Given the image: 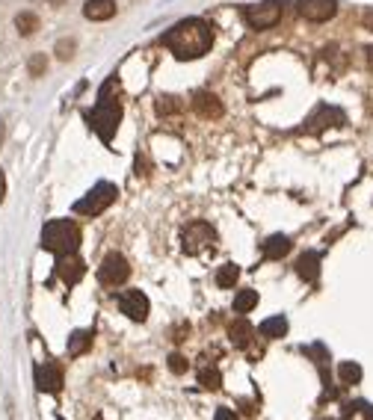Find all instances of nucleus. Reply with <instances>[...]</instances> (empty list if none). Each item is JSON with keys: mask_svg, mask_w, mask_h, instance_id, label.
Wrapping results in <instances>:
<instances>
[{"mask_svg": "<svg viewBox=\"0 0 373 420\" xmlns=\"http://www.w3.org/2000/svg\"><path fill=\"white\" fill-rule=\"evenodd\" d=\"M163 45L178 60H199L214 45V30L205 18H184L169 33H163Z\"/></svg>", "mask_w": 373, "mask_h": 420, "instance_id": "nucleus-1", "label": "nucleus"}, {"mask_svg": "<svg viewBox=\"0 0 373 420\" xmlns=\"http://www.w3.org/2000/svg\"><path fill=\"white\" fill-rule=\"evenodd\" d=\"M113 77L101 86V92H98V104L95 110H89L83 119L89 121V128L95 130L98 137H101L104 142L113 139V134L119 130V121H122V104L116 101V98H110V89H113Z\"/></svg>", "mask_w": 373, "mask_h": 420, "instance_id": "nucleus-2", "label": "nucleus"}, {"mask_svg": "<svg viewBox=\"0 0 373 420\" xmlns=\"http://www.w3.org/2000/svg\"><path fill=\"white\" fill-rule=\"evenodd\" d=\"M80 246V228L71 219H53L42 228V249L57 252V255H71Z\"/></svg>", "mask_w": 373, "mask_h": 420, "instance_id": "nucleus-3", "label": "nucleus"}, {"mask_svg": "<svg viewBox=\"0 0 373 420\" xmlns=\"http://www.w3.org/2000/svg\"><path fill=\"white\" fill-rule=\"evenodd\" d=\"M116 195H119V186L110 184V181H101V184H95L92 190L80 198V202H74V213L98 216V213H104V210L116 202Z\"/></svg>", "mask_w": 373, "mask_h": 420, "instance_id": "nucleus-4", "label": "nucleus"}, {"mask_svg": "<svg viewBox=\"0 0 373 420\" xmlns=\"http://www.w3.org/2000/svg\"><path fill=\"white\" fill-rule=\"evenodd\" d=\"M216 243V231L207 225V222H190L184 231H181V249L186 255H205L207 249H214Z\"/></svg>", "mask_w": 373, "mask_h": 420, "instance_id": "nucleus-5", "label": "nucleus"}, {"mask_svg": "<svg viewBox=\"0 0 373 420\" xmlns=\"http://www.w3.org/2000/svg\"><path fill=\"white\" fill-rule=\"evenodd\" d=\"M281 18V3L279 0H264V3H249L243 9V21L252 30H270L276 27Z\"/></svg>", "mask_w": 373, "mask_h": 420, "instance_id": "nucleus-6", "label": "nucleus"}, {"mask_svg": "<svg viewBox=\"0 0 373 420\" xmlns=\"http://www.w3.org/2000/svg\"><path fill=\"white\" fill-rule=\"evenodd\" d=\"M128 275H130V267H128L125 255H119V252H110V255L101 261V267H98V281L107 284V287L125 284Z\"/></svg>", "mask_w": 373, "mask_h": 420, "instance_id": "nucleus-7", "label": "nucleus"}, {"mask_svg": "<svg viewBox=\"0 0 373 420\" xmlns=\"http://www.w3.org/2000/svg\"><path fill=\"white\" fill-rule=\"evenodd\" d=\"M119 308H122V314L128 320H134V323H146V320H148V296L142 290L119 293Z\"/></svg>", "mask_w": 373, "mask_h": 420, "instance_id": "nucleus-8", "label": "nucleus"}, {"mask_svg": "<svg viewBox=\"0 0 373 420\" xmlns=\"http://www.w3.org/2000/svg\"><path fill=\"white\" fill-rule=\"evenodd\" d=\"M335 12H338V0H302L300 3V15L309 21H317V24L335 18Z\"/></svg>", "mask_w": 373, "mask_h": 420, "instance_id": "nucleus-9", "label": "nucleus"}, {"mask_svg": "<svg viewBox=\"0 0 373 420\" xmlns=\"http://www.w3.org/2000/svg\"><path fill=\"white\" fill-rule=\"evenodd\" d=\"M83 272H86V263L74 255H60V261H57V275H60V281L62 284H78L80 279H83Z\"/></svg>", "mask_w": 373, "mask_h": 420, "instance_id": "nucleus-10", "label": "nucleus"}, {"mask_svg": "<svg viewBox=\"0 0 373 420\" xmlns=\"http://www.w3.org/2000/svg\"><path fill=\"white\" fill-rule=\"evenodd\" d=\"M36 388L45 394H60L62 391V370L57 364H39L36 367Z\"/></svg>", "mask_w": 373, "mask_h": 420, "instance_id": "nucleus-11", "label": "nucleus"}, {"mask_svg": "<svg viewBox=\"0 0 373 420\" xmlns=\"http://www.w3.org/2000/svg\"><path fill=\"white\" fill-rule=\"evenodd\" d=\"M193 110L199 113L202 119H219L223 116V101L214 95V92H205V89H199L193 95Z\"/></svg>", "mask_w": 373, "mask_h": 420, "instance_id": "nucleus-12", "label": "nucleus"}, {"mask_svg": "<svg viewBox=\"0 0 373 420\" xmlns=\"http://www.w3.org/2000/svg\"><path fill=\"white\" fill-rule=\"evenodd\" d=\"M290 249H293V240L284 237V234H272V237H267L264 243H261V255H264L267 261H279V258L288 255Z\"/></svg>", "mask_w": 373, "mask_h": 420, "instance_id": "nucleus-13", "label": "nucleus"}, {"mask_svg": "<svg viewBox=\"0 0 373 420\" xmlns=\"http://www.w3.org/2000/svg\"><path fill=\"white\" fill-rule=\"evenodd\" d=\"M296 275H300L302 281H317L320 279V255L317 252H305V255H300V261H296Z\"/></svg>", "mask_w": 373, "mask_h": 420, "instance_id": "nucleus-14", "label": "nucleus"}, {"mask_svg": "<svg viewBox=\"0 0 373 420\" xmlns=\"http://www.w3.org/2000/svg\"><path fill=\"white\" fill-rule=\"evenodd\" d=\"M83 15L89 21H110L116 15V0H86Z\"/></svg>", "mask_w": 373, "mask_h": 420, "instance_id": "nucleus-15", "label": "nucleus"}, {"mask_svg": "<svg viewBox=\"0 0 373 420\" xmlns=\"http://www.w3.org/2000/svg\"><path fill=\"white\" fill-rule=\"evenodd\" d=\"M344 113L341 110H335V107H320L317 113L309 119L311 125H305V130H320V128H326V125H344Z\"/></svg>", "mask_w": 373, "mask_h": 420, "instance_id": "nucleus-16", "label": "nucleus"}, {"mask_svg": "<svg viewBox=\"0 0 373 420\" xmlns=\"http://www.w3.org/2000/svg\"><path fill=\"white\" fill-rule=\"evenodd\" d=\"M252 335H255V329H252V323H246V320H237V323L228 326V338H232V344L246 349L252 344Z\"/></svg>", "mask_w": 373, "mask_h": 420, "instance_id": "nucleus-17", "label": "nucleus"}, {"mask_svg": "<svg viewBox=\"0 0 373 420\" xmlns=\"http://www.w3.org/2000/svg\"><path fill=\"white\" fill-rule=\"evenodd\" d=\"M92 335L95 331H86V329L71 331L69 335V356H83V352L92 347Z\"/></svg>", "mask_w": 373, "mask_h": 420, "instance_id": "nucleus-18", "label": "nucleus"}, {"mask_svg": "<svg viewBox=\"0 0 373 420\" xmlns=\"http://www.w3.org/2000/svg\"><path fill=\"white\" fill-rule=\"evenodd\" d=\"M261 335L270 338V340H279L288 335V320L284 317H267L264 323H261Z\"/></svg>", "mask_w": 373, "mask_h": 420, "instance_id": "nucleus-19", "label": "nucleus"}, {"mask_svg": "<svg viewBox=\"0 0 373 420\" xmlns=\"http://www.w3.org/2000/svg\"><path fill=\"white\" fill-rule=\"evenodd\" d=\"M240 279V267L237 263H223V267L216 270V284L219 287H234Z\"/></svg>", "mask_w": 373, "mask_h": 420, "instance_id": "nucleus-20", "label": "nucleus"}, {"mask_svg": "<svg viewBox=\"0 0 373 420\" xmlns=\"http://www.w3.org/2000/svg\"><path fill=\"white\" fill-rule=\"evenodd\" d=\"M255 305H258V293H255V290H249V287H246V290H240V293L234 296V311H237V314H249Z\"/></svg>", "mask_w": 373, "mask_h": 420, "instance_id": "nucleus-21", "label": "nucleus"}, {"mask_svg": "<svg viewBox=\"0 0 373 420\" xmlns=\"http://www.w3.org/2000/svg\"><path fill=\"white\" fill-rule=\"evenodd\" d=\"M15 30L21 33V36H33V33L39 30V18L33 12H18L15 15Z\"/></svg>", "mask_w": 373, "mask_h": 420, "instance_id": "nucleus-22", "label": "nucleus"}, {"mask_svg": "<svg viewBox=\"0 0 373 420\" xmlns=\"http://www.w3.org/2000/svg\"><path fill=\"white\" fill-rule=\"evenodd\" d=\"M338 376H341L344 385H358L361 382V367L356 361H344L341 367H338Z\"/></svg>", "mask_w": 373, "mask_h": 420, "instance_id": "nucleus-23", "label": "nucleus"}, {"mask_svg": "<svg viewBox=\"0 0 373 420\" xmlns=\"http://www.w3.org/2000/svg\"><path fill=\"white\" fill-rule=\"evenodd\" d=\"M199 382H202V388H207V391H219V385H223V376H219L216 367H202V370H199Z\"/></svg>", "mask_w": 373, "mask_h": 420, "instance_id": "nucleus-24", "label": "nucleus"}, {"mask_svg": "<svg viewBox=\"0 0 373 420\" xmlns=\"http://www.w3.org/2000/svg\"><path fill=\"white\" fill-rule=\"evenodd\" d=\"M181 110H184V104H181L175 95L157 98V113H160V116H172V113H181Z\"/></svg>", "mask_w": 373, "mask_h": 420, "instance_id": "nucleus-25", "label": "nucleus"}, {"mask_svg": "<svg viewBox=\"0 0 373 420\" xmlns=\"http://www.w3.org/2000/svg\"><path fill=\"white\" fill-rule=\"evenodd\" d=\"M45 69H48L45 53H36V57H30V62H27V71H30L33 77H42V74H45Z\"/></svg>", "mask_w": 373, "mask_h": 420, "instance_id": "nucleus-26", "label": "nucleus"}, {"mask_svg": "<svg viewBox=\"0 0 373 420\" xmlns=\"http://www.w3.org/2000/svg\"><path fill=\"white\" fill-rule=\"evenodd\" d=\"M57 57L60 60H71L74 57V39H60L57 42Z\"/></svg>", "mask_w": 373, "mask_h": 420, "instance_id": "nucleus-27", "label": "nucleus"}, {"mask_svg": "<svg viewBox=\"0 0 373 420\" xmlns=\"http://www.w3.org/2000/svg\"><path fill=\"white\" fill-rule=\"evenodd\" d=\"M169 370L172 373H186V358L181 356V352H172V356H169Z\"/></svg>", "mask_w": 373, "mask_h": 420, "instance_id": "nucleus-28", "label": "nucleus"}, {"mask_svg": "<svg viewBox=\"0 0 373 420\" xmlns=\"http://www.w3.org/2000/svg\"><path fill=\"white\" fill-rule=\"evenodd\" d=\"M214 420H237V414L232 412V408H216V414H214Z\"/></svg>", "mask_w": 373, "mask_h": 420, "instance_id": "nucleus-29", "label": "nucleus"}, {"mask_svg": "<svg viewBox=\"0 0 373 420\" xmlns=\"http://www.w3.org/2000/svg\"><path fill=\"white\" fill-rule=\"evenodd\" d=\"M3 198H6V175L0 169V204H3Z\"/></svg>", "mask_w": 373, "mask_h": 420, "instance_id": "nucleus-30", "label": "nucleus"}, {"mask_svg": "<svg viewBox=\"0 0 373 420\" xmlns=\"http://www.w3.org/2000/svg\"><path fill=\"white\" fill-rule=\"evenodd\" d=\"M361 412H365V417H367V420H373V405H367V403H361Z\"/></svg>", "mask_w": 373, "mask_h": 420, "instance_id": "nucleus-31", "label": "nucleus"}, {"mask_svg": "<svg viewBox=\"0 0 373 420\" xmlns=\"http://www.w3.org/2000/svg\"><path fill=\"white\" fill-rule=\"evenodd\" d=\"M139 172H142V175L148 172V169H146V160H142V157H137V175H139Z\"/></svg>", "mask_w": 373, "mask_h": 420, "instance_id": "nucleus-32", "label": "nucleus"}, {"mask_svg": "<svg viewBox=\"0 0 373 420\" xmlns=\"http://www.w3.org/2000/svg\"><path fill=\"white\" fill-rule=\"evenodd\" d=\"M3 139H6V125H3V119H0V148H3Z\"/></svg>", "mask_w": 373, "mask_h": 420, "instance_id": "nucleus-33", "label": "nucleus"}, {"mask_svg": "<svg viewBox=\"0 0 373 420\" xmlns=\"http://www.w3.org/2000/svg\"><path fill=\"white\" fill-rule=\"evenodd\" d=\"M367 62L373 65V48H367Z\"/></svg>", "mask_w": 373, "mask_h": 420, "instance_id": "nucleus-34", "label": "nucleus"}, {"mask_svg": "<svg viewBox=\"0 0 373 420\" xmlns=\"http://www.w3.org/2000/svg\"><path fill=\"white\" fill-rule=\"evenodd\" d=\"M60 3H62V0H53V6H60Z\"/></svg>", "mask_w": 373, "mask_h": 420, "instance_id": "nucleus-35", "label": "nucleus"}]
</instances>
